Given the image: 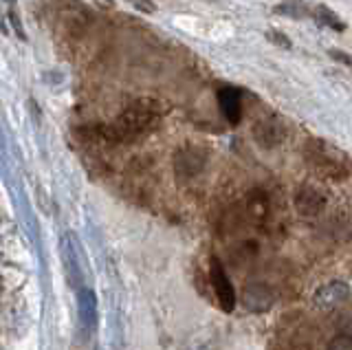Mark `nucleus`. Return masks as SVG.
Segmentation results:
<instances>
[{
	"instance_id": "4",
	"label": "nucleus",
	"mask_w": 352,
	"mask_h": 350,
	"mask_svg": "<svg viewBox=\"0 0 352 350\" xmlns=\"http://www.w3.org/2000/svg\"><path fill=\"white\" fill-rule=\"evenodd\" d=\"M350 298V287L341 280H330L313 293V304L317 309H337Z\"/></svg>"
},
{
	"instance_id": "7",
	"label": "nucleus",
	"mask_w": 352,
	"mask_h": 350,
	"mask_svg": "<svg viewBox=\"0 0 352 350\" xmlns=\"http://www.w3.org/2000/svg\"><path fill=\"white\" fill-rule=\"evenodd\" d=\"M295 207L297 212L304 216H317L326 207V199L322 192H317L315 188H302L295 196Z\"/></svg>"
},
{
	"instance_id": "9",
	"label": "nucleus",
	"mask_w": 352,
	"mask_h": 350,
	"mask_svg": "<svg viewBox=\"0 0 352 350\" xmlns=\"http://www.w3.org/2000/svg\"><path fill=\"white\" fill-rule=\"evenodd\" d=\"M203 163H205L203 155H201V152H196V150H185L183 155L179 157V168L181 166L187 168V177H190V174H196L198 170H201Z\"/></svg>"
},
{
	"instance_id": "3",
	"label": "nucleus",
	"mask_w": 352,
	"mask_h": 350,
	"mask_svg": "<svg viewBox=\"0 0 352 350\" xmlns=\"http://www.w3.org/2000/svg\"><path fill=\"white\" fill-rule=\"evenodd\" d=\"M209 278H212V287H214L220 309H223L225 313H231L236 309V289L227 276L223 262H220L218 258L209 260Z\"/></svg>"
},
{
	"instance_id": "15",
	"label": "nucleus",
	"mask_w": 352,
	"mask_h": 350,
	"mask_svg": "<svg viewBox=\"0 0 352 350\" xmlns=\"http://www.w3.org/2000/svg\"><path fill=\"white\" fill-rule=\"evenodd\" d=\"M9 3H11V0H9Z\"/></svg>"
},
{
	"instance_id": "8",
	"label": "nucleus",
	"mask_w": 352,
	"mask_h": 350,
	"mask_svg": "<svg viewBox=\"0 0 352 350\" xmlns=\"http://www.w3.org/2000/svg\"><path fill=\"white\" fill-rule=\"evenodd\" d=\"M218 102H220V111L227 117L229 124H238L242 119V100H240V93L231 86H225L220 89L218 93Z\"/></svg>"
},
{
	"instance_id": "11",
	"label": "nucleus",
	"mask_w": 352,
	"mask_h": 350,
	"mask_svg": "<svg viewBox=\"0 0 352 350\" xmlns=\"http://www.w3.org/2000/svg\"><path fill=\"white\" fill-rule=\"evenodd\" d=\"M315 18H317L322 25H328V27H333V29H337V31L344 29V25L339 23V18H337L333 12H328L326 7H317V9H315Z\"/></svg>"
},
{
	"instance_id": "13",
	"label": "nucleus",
	"mask_w": 352,
	"mask_h": 350,
	"mask_svg": "<svg viewBox=\"0 0 352 350\" xmlns=\"http://www.w3.org/2000/svg\"><path fill=\"white\" fill-rule=\"evenodd\" d=\"M130 5H135L137 9H141V12H154V5L150 3V0H128Z\"/></svg>"
},
{
	"instance_id": "14",
	"label": "nucleus",
	"mask_w": 352,
	"mask_h": 350,
	"mask_svg": "<svg viewBox=\"0 0 352 350\" xmlns=\"http://www.w3.org/2000/svg\"><path fill=\"white\" fill-rule=\"evenodd\" d=\"M333 56H335L337 60H341V62H346V64H352V58H348V56H341V53H333Z\"/></svg>"
},
{
	"instance_id": "10",
	"label": "nucleus",
	"mask_w": 352,
	"mask_h": 350,
	"mask_svg": "<svg viewBox=\"0 0 352 350\" xmlns=\"http://www.w3.org/2000/svg\"><path fill=\"white\" fill-rule=\"evenodd\" d=\"M80 311H82V320L86 324L93 322V315H95V298L91 291H84L82 298H80Z\"/></svg>"
},
{
	"instance_id": "5",
	"label": "nucleus",
	"mask_w": 352,
	"mask_h": 350,
	"mask_svg": "<svg viewBox=\"0 0 352 350\" xmlns=\"http://www.w3.org/2000/svg\"><path fill=\"white\" fill-rule=\"evenodd\" d=\"M273 302H275V293L267 282H251L245 287V293H242V304H245L251 313L269 311Z\"/></svg>"
},
{
	"instance_id": "6",
	"label": "nucleus",
	"mask_w": 352,
	"mask_h": 350,
	"mask_svg": "<svg viewBox=\"0 0 352 350\" xmlns=\"http://www.w3.org/2000/svg\"><path fill=\"white\" fill-rule=\"evenodd\" d=\"M253 137H256V141L262 148H273V146L282 144L284 126H282L280 119L267 117V119H262V122L256 124V128H253Z\"/></svg>"
},
{
	"instance_id": "12",
	"label": "nucleus",
	"mask_w": 352,
	"mask_h": 350,
	"mask_svg": "<svg viewBox=\"0 0 352 350\" xmlns=\"http://www.w3.org/2000/svg\"><path fill=\"white\" fill-rule=\"evenodd\" d=\"M326 350H352V337L350 335H335L326 344Z\"/></svg>"
},
{
	"instance_id": "1",
	"label": "nucleus",
	"mask_w": 352,
	"mask_h": 350,
	"mask_svg": "<svg viewBox=\"0 0 352 350\" xmlns=\"http://www.w3.org/2000/svg\"><path fill=\"white\" fill-rule=\"evenodd\" d=\"M304 157L308 161V166L322 174V177L337 179V181L348 177V168H350L348 157L337 148L324 144V141H308L304 148Z\"/></svg>"
},
{
	"instance_id": "2",
	"label": "nucleus",
	"mask_w": 352,
	"mask_h": 350,
	"mask_svg": "<svg viewBox=\"0 0 352 350\" xmlns=\"http://www.w3.org/2000/svg\"><path fill=\"white\" fill-rule=\"evenodd\" d=\"M159 122V108L152 102H137L117 119L113 133L117 139H135L150 133Z\"/></svg>"
}]
</instances>
